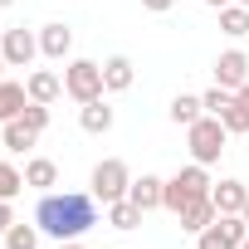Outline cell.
I'll return each instance as SVG.
<instances>
[{
    "label": "cell",
    "instance_id": "6da1fadb",
    "mask_svg": "<svg viewBox=\"0 0 249 249\" xmlns=\"http://www.w3.org/2000/svg\"><path fill=\"white\" fill-rule=\"evenodd\" d=\"M35 225L49 239H83L98 225V196L93 191H44Z\"/></svg>",
    "mask_w": 249,
    "mask_h": 249
},
{
    "label": "cell",
    "instance_id": "7a4b0ae2",
    "mask_svg": "<svg viewBox=\"0 0 249 249\" xmlns=\"http://www.w3.org/2000/svg\"><path fill=\"white\" fill-rule=\"evenodd\" d=\"M205 196H210V176H205L200 161H191V166H181V171L166 181V200H161V205H166L171 215H181L186 205H196V200H205Z\"/></svg>",
    "mask_w": 249,
    "mask_h": 249
},
{
    "label": "cell",
    "instance_id": "3957f363",
    "mask_svg": "<svg viewBox=\"0 0 249 249\" xmlns=\"http://www.w3.org/2000/svg\"><path fill=\"white\" fill-rule=\"evenodd\" d=\"M186 137H191V157L200 161V166H210V161H220V152H225V137H230V127L220 117H200V122H191L186 127Z\"/></svg>",
    "mask_w": 249,
    "mask_h": 249
},
{
    "label": "cell",
    "instance_id": "277c9868",
    "mask_svg": "<svg viewBox=\"0 0 249 249\" xmlns=\"http://www.w3.org/2000/svg\"><path fill=\"white\" fill-rule=\"evenodd\" d=\"M64 93L73 98V103H93V98H103L107 88H103V64H93V59H73L69 69H64Z\"/></svg>",
    "mask_w": 249,
    "mask_h": 249
},
{
    "label": "cell",
    "instance_id": "5b68a950",
    "mask_svg": "<svg viewBox=\"0 0 249 249\" xmlns=\"http://www.w3.org/2000/svg\"><path fill=\"white\" fill-rule=\"evenodd\" d=\"M93 196L103 200V205H112V200H122L127 196V186H132V171H127V161L122 157H107V161H98L93 166Z\"/></svg>",
    "mask_w": 249,
    "mask_h": 249
},
{
    "label": "cell",
    "instance_id": "8992f818",
    "mask_svg": "<svg viewBox=\"0 0 249 249\" xmlns=\"http://www.w3.org/2000/svg\"><path fill=\"white\" fill-rule=\"evenodd\" d=\"M249 234V220L244 215H215L200 234H196V249H239Z\"/></svg>",
    "mask_w": 249,
    "mask_h": 249
},
{
    "label": "cell",
    "instance_id": "52a82bcc",
    "mask_svg": "<svg viewBox=\"0 0 249 249\" xmlns=\"http://www.w3.org/2000/svg\"><path fill=\"white\" fill-rule=\"evenodd\" d=\"M0 49H5V64H10V69H30L35 54H39V35H30L25 25H15V30H5Z\"/></svg>",
    "mask_w": 249,
    "mask_h": 249
},
{
    "label": "cell",
    "instance_id": "ba28073f",
    "mask_svg": "<svg viewBox=\"0 0 249 249\" xmlns=\"http://www.w3.org/2000/svg\"><path fill=\"white\" fill-rule=\"evenodd\" d=\"M215 83L230 88V93H239V88L249 83V54H244V49H225V54L215 59Z\"/></svg>",
    "mask_w": 249,
    "mask_h": 249
},
{
    "label": "cell",
    "instance_id": "9c48e42d",
    "mask_svg": "<svg viewBox=\"0 0 249 249\" xmlns=\"http://www.w3.org/2000/svg\"><path fill=\"white\" fill-rule=\"evenodd\" d=\"M127 200L147 215V210H161V200H166V181L161 176H137L132 186H127Z\"/></svg>",
    "mask_w": 249,
    "mask_h": 249
},
{
    "label": "cell",
    "instance_id": "30bf717a",
    "mask_svg": "<svg viewBox=\"0 0 249 249\" xmlns=\"http://www.w3.org/2000/svg\"><path fill=\"white\" fill-rule=\"evenodd\" d=\"M132 83H137V69H132L127 54H112V59L103 64V88H107V93H127Z\"/></svg>",
    "mask_w": 249,
    "mask_h": 249
},
{
    "label": "cell",
    "instance_id": "8fae6325",
    "mask_svg": "<svg viewBox=\"0 0 249 249\" xmlns=\"http://www.w3.org/2000/svg\"><path fill=\"white\" fill-rule=\"evenodd\" d=\"M69 49H73V30L69 25H44L39 30V54L44 59H69Z\"/></svg>",
    "mask_w": 249,
    "mask_h": 249
},
{
    "label": "cell",
    "instance_id": "7c38bea8",
    "mask_svg": "<svg viewBox=\"0 0 249 249\" xmlns=\"http://www.w3.org/2000/svg\"><path fill=\"white\" fill-rule=\"evenodd\" d=\"M25 93H30V103H54V98L64 93V78L49 73V69H35V73L25 78Z\"/></svg>",
    "mask_w": 249,
    "mask_h": 249
},
{
    "label": "cell",
    "instance_id": "4fadbf2b",
    "mask_svg": "<svg viewBox=\"0 0 249 249\" xmlns=\"http://www.w3.org/2000/svg\"><path fill=\"white\" fill-rule=\"evenodd\" d=\"M210 200H215L220 215H239L244 200H249V191H244L239 181H220V186H210Z\"/></svg>",
    "mask_w": 249,
    "mask_h": 249
},
{
    "label": "cell",
    "instance_id": "5bb4252c",
    "mask_svg": "<svg viewBox=\"0 0 249 249\" xmlns=\"http://www.w3.org/2000/svg\"><path fill=\"white\" fill-rule=\"evenodd\" d=\"M78 122H83V132L103 137V132H112V107H107L103 98H93V103H83V107H78Z\"/></svg>",
    "mask_w": 249,
    "mask_h": 249
},
{
    "label": "cell",
    "instance_id": "9a60e30c",
    "mask_svg": "<svg viewBox=\"0 0 249 249\" xmlns=\"http://www.w3.org/2000/svg\"><path fill=\"white\" fill-rule=\"evenodd\" d=\"M0 132H5V152H30L39 142V132L30 127L25 117H10V122H0Z\"/></svg>",
    "mask_w": 249,
    "mask_h": 249
},
{
    "label": "cell",
    "instance_id": "2e32d148",
    "mask_svg": "<svg viewBox=\"0 0 249 249\" xmlns=\"http://www.w3.org/2000/svg\"><path fill=\"white\" fill-rule=\"evenodd\" d=\"M215 215H220V210H215V200L205 196V200H196V205H186V210H181L176 220H181V230H186V234H200V230H205V225H210Z\"/></svg>",
    "mask_w": 249,
    "mask_h": 249
},
{
    "label": "cell",
    "instance_id": "e0dca14e",
    "mask_svg": "<svg viewBox=\"0 0 249 249\" xmlns=\"http://www.w3.org/2000/svg\"><path fill=\"white\" fill-rule=\"evenodd\" d=\"M166 112H171L176 127H191V122H200V117H205V103H200V98H191V93H176Z\"/></svg>",
    "mask_w": 249,
    "mask_h": 249
},
{
    "label": "cell",
    "instance_id": "ac0fdd59",
    "mask_svg": "<svg viewBox=\"0 0 249 249\" xmlns=\"http://www.w3.org/2000/svg\"><path fill=\"white\" fill-rule=\"evenodd\" d=\"M25 186H35V191H49V186H59V166H54L49 157H35V161H25Z\"/></svg>",
    "mask_w": 249,
    "mask_h": 249
},
{
    "label": "cell",
    "instance_id": "d6986e66",
    "mask_svg": "<svg viewBox=\"0 0 249 249\" xmlns=\"http://www.w3.org/2000/svg\"><path fill=\"white\" fill-rule=\"evenodd\" d=\"M25 107H30V93H25V83H0V122L20 117Z\"/></svg>",
    "mask_w": 249,
    "mask_h": 249
},
{
    "label": "cell",
    "instance_id": "ffe728a7",
    "mask_svg": "<svg viewBox=\"0 0 249 249\" xmlns=\"http://www.w3.org/2000/svg\"><path fill=\"white\" fill-rule=\"evenodd\" d=\"M107 225H112V230H137V225H142V210H137L127 196H122V200L107 205Z\"/></svg>",
    "mask_w": 249,
    "mask_h": 249
},
{
    "label": "cell",
    "instance_id": "44dd1931",
    "mask_svg": "<svg viewBox=\"0 0 249 249\" xmlns=\"http://www.w3.org/2000/svg\"><path fill=\"white\" fill-rule=\"evenodd\" d=\"M220 30H225L230 39H244V35H249V10L239 5V0H234V5H225V10H220Z\"/></svg>",
    "mask_w": 249,
    "mask_h": 249
},
{
    "label": "cell",
    "instance_id": "7402d4cb",
    "mask_svg": "<svg viewBox=\"0 0 249 249\" xmlns=\"http://www.w3.org/2000/svg\"><path fill=\"white\" fill-rule=\"evenodd\" d=\"M39 225H10L5 230V249H39Z\"/></svg>",
    "mask_w": 249,
    "mask_h": 249
},
{
    "label": "cell",
    "instance_id": "603a6c76",
    "mask_svg": "<svg viewBox=\"0 0 249 249\" xmlns=\"http://www.w3.org/2000/svg\"><path fill=\"white\" fill-rule=\"evenodd\" d=\"M25 191V171H15L10 161H0V200H15Z\"/></svg>",
    "mask_w": 249,
    "mask_h": 249
},
{
    "label": "cell",
    "instance_id": "cb8c5ba5",
    "mask_svg": "<svg viewBox=\"0 0 249 249\" xmlns=\"http://www.w3.org/2000/svg\"><path fill=\"white\" fill-rule=\"evenodd\" d=\"M220 122H225L230 132H249V107H244L239 98H230V103H225V112H220Z\"/></svg>",
    "mask_w": 249,
    "mask_h": 249
},
{
    "label": "cell",
    "instance_id": "d4e9b609",
    "mask_svg": "<svg viewBox=\"0 0 249 249\" xmlns=\"http://www.w3.org/2000/svg\"><path fill=\"white\" fill-rule=\"evenodd\" d=\"M230 98H234V93H230V88H220V83H215V88H210V93H205V98H200V103H205V112H210V117H220V112H225V103H230Z\"/></svg>",
    "mask_w": 249,
    "mask_h": 249
},
{
    "label": "cell",
    "instance_id": "484cf974",
    "mask_svg": "<svg viewBox=\"0 0 249 249\" xmlns=\"http://www.w3.org/2000/svg\"><path fill=\"white\" fill-rule=\"evenodd\" d=\"M142 5H147V10H152V15H166V10H171V5H176V0H142Z\"/></svg>",
    "mask_w": 249,
    "mask_h": 249
},
{
    "label": "cell",
    "instance_id": "4316f807",
    "mask_svg": "<svg viewBox=\"0 0 249 249\" xmlns=\"http://www.w3.org/2000/svg\"><path fill=\"white\" fill-rule=\"evenodd\" d=\"M10 225H15V215H10V200H0V234H5Z\"/></svg>",
    "mask_w": 249,
    "mask_h": 249
},
{
    "label": "cell",
    "instance_id": "83f0119b",
    "mask_svg": "<svg viewBox=\"0 0 249 249\" xmlns=\"http://www.w3.org/2000/svg\"><path fill=\"white\" fill-rule=\"evenodd\" d=\"M205 5H210V10H225V5H234V0H205Z\"/></svg>",
    "mask_w": 249,
    "mask_h": 249
},
{
    "label": "cell",
    "instance_id": "f1b7e54d",
    "mask_svg": "<svg viewBox=\"0 0 249 249\" xmlns=\"http://www.w3.org/2000/svg\"><path fill=\"white\" fill-rule=\"evenodd\" d=\"M234 98H239V103H244V107H249V83H244V88H239V93H234Z\"/></svg>",
    "mask_w": 249,
    "mask_h": 249
},
{
    "label": "cell",
    "instance_id": "f546056e",
    "mask_svg": "<svg viewBox=\"0 0 249 249\" xmlns=\"http://www.w3.org/2000/svg\"><path fill=\"white\" fill-rule=\"evenodd\" d=\"M59 249H83V244L78 239H59Z\"/></svg>",
    "mask_w": 249,
    "mask_h": 249
},
{
    "label": "cell",
    "instance_id": "4dcf8cb0",
    "mask_svg": "<svg viewBox=\"0 0 249 249\" xmlns=\"http://www.w3.org/2000/svg\"><path fill=\"white\" fill-rule=\"evenodd\" d=\"M10 5H15V0H0V10H10Z\"/></svg>",
    "mask_w": 249,
    "mask_h": 249
},
{
    "label": "cell",
    "instance_id": "1f68e13d",
    "mask_svg": "<svg viewBox=\"0 0 249 249\" xmlns=\"http://www.w3.org/2000/svg\"><path fill=\"white\" fill-rule=\"evenodd\" d=\"M239 215H244V220H249V200H244V210H239Z\"/></svg>",
    "mask_w": 249,
    "mask_h": 249
},
{
    "label": "cell",
    "instance_id": "d6a6232c",
    "mask_svg": "<svg viewBox=\"0 0 249 249\" xmlns=\"http://www.w3.org/2000/svg\"><path fill=\"white\" fill-rule=\"evenodd\" d=\"M0 69H5V49H0Z\"/></svg>",
    "mask_w": 249,
    "mask_h": 249
},
{
    "label": "cell",
    "instance_id": "836d02e7",
    "mask_svg": "<svg viewBox=\"0 0 249 249\" xmlns=\"http://www.w3.org/2000/svg\"><path fill=\"white\" fill-rule=\"evenodd\" d=\"M239 249H249V234H244V244H239Z\"/></svg>",
    "mask_w": 249,
    "mask_h": 249
},
{
    "label": "cell",
    "instance_id": "e575fe53",
    "mask_svg": "<svg viewBox=\"0 0 249 249\" xmlns=\"http://www.w3.org/2000/svg\"><path fill=\"white\" fill-rule=\"evenodd\" d=\"M0 147H5V132H0Z\"/></svg>",
    "mask_w": 249,
    "mask_h": 249
},
{
    "label": "cell",
    "instance_id": "d590c367",
    "mask_svg": "<svg viewBox=\"0 0 249 249\" xmlns=\"http://www.w3.org/2000/svg\"><path fill=\"white\" fill-rule=\"evenodd\" d=\"M239 5H244V10H249V0H239Z\"/></svg>",
    "mask_w": 249,
    "mask_h": 249
}]
</instances>
